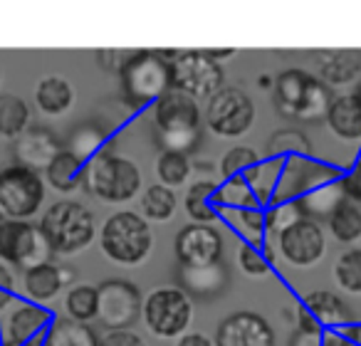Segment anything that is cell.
<instances>
[{
  "mask_svg": "<svg viewBox=\"0 0 361 346\" xmlns=\"http://www.w3.org/2000/svg\"><path fill=\"white\" fill-rule=\"evenodd\" d=\"M3 221H6V218H3V216H0V223H3Z\"/></svg>",
  "mask_w": 361,
  "mask_h": 346,
  "instance_id": "53",
  "label": "cell"
},
{
  "mask_svg": "<svg viewBox=\"0 0 361 346\" xmlns=\"http://www.w3.org/2000/svg\"><path fill=\"white\" fill-rule=\"evenodd\" d=\"M257 163H260V156H257L255 149H250V146H245V144L233 146V149H228L226 156L221 159L223 181H231V178H245Z\"/></svg>",
  "mask_w": 361,
  "mask_h": 346,
  "instance_id": "37",
  "label": "cell"
},
{
  "mask_svg": "<svg viewBox=\"0 0 361 346\" xmlns=\"http://www.w3.org/2000/svg\"><path fill=\"white\" fill-rule=\"evenodd\" d=\"M97 346H149V344L134 329H119V331H106Z\"/></svg>",
  "mask_w": 361,
  "mask_h": 346,
  "instance_id": "41",
  "label": "cell"
},
{
  "mask_svg": "<svg viewBox=\"0 0 361 346\" xmlns=\"http://www.w3.org/2000/svg\"><path fill=\"white\" fill-rule=\"evenodd\" d=\"M334 282L346 295L361 297V247H351L336 257Z\"/></svg>",
  "mask_w": 361,
  "mask_h": 346,
  "instance_id": "35",
  "label": "cell"
},
{
  "mask_svg": "<svg viewBox=\"0 0 361 346\" xmlns=\"http://www.w3.org/2000/svg\"><path fill=\"white\" fill-rule=\"evenodd\" d=\"M171 89L191 99H211L216 92L223 89L226 72L223 65L213 62L206 50H186L171 52Z\"/></svg>",
  "mask_w": 361,
  "mask_h": 346,
  "instance_id": "8",
  "label": "cell"
},
{
  "mask_svg": "<svg viewBox=\"0 0 361 346\" xmlns=\"http://www.w3.org/2000/svg\"><path fill=\"white\" fill-rule=\"evenodd\" d=\"M23 346H45V336H37V339L27 341V344H23Z\"/></svg>",
  "mask_w": 361,
  "mask_h": 346,
  "instance_id": "50",
  "label": "cell"
},
{
  "mask_svg": "<svg viewBox=\"0 0 361 346\" xmlns=\"http://www.w3.org/2000/svg\"><path fill=\"white\" fill-rule=\"evenodd\" d=\"M322 341H324V334L317 336V334H305V331L295 329V334H292V339H290V346H322Z\"/></svg>",
  "mask_w": 361,
  "mask_h": 346,
  "instance_id": "45",
  "label": "cell"
},
{
  "mask_svg": "<svg viewBox=\"0 0 361 346\" xmlns=\"http://www.w3.org/2000/svg\"><path fill=\"white\" fill-rule=\"evenodd\" d=\"M154 126L164 151L191 154L203 141V116L196 99L169 89L154 104Z\"/></svg>",
  "mask_w": 361,
  "mask_h": 346,
  "instance_id": "2",
  "label": "cell"
},
{
  "mask_svg": "<svg viewBox=\"0 0 361 346\" xmlns=\"http://www.w3.org/2000/svg\"><path fill=\"white\" fill-rule=\"evenodd\" d=\"M45 181L40 173L13 163L0 168V216L8 221H30L45 201Z\"/></svg>",
  "mask_w": 361,
  "mask_h": 346,
  "instance_id": "9",
  "label": "cell"
},
{
  "mask_svg": "<svg viewBox=\"0 0 361 346\" xmlns=\"http://www.w3.org/2000/svg\"><path fill=\"white\" fill-rule=\"evenodd\" d=\"M171 52L134 50L119 70L121 97L131 109L156 104L171 89Z\"/></svg>",
  "mask_w": 361,
  "mask_h": 346,
  "instance_id": "3",
  "label": "cell"
},
{
  "mask_svg": "<svg viewBox=\"0 0 361 346\" xmlns=\"http://www.w3.org/2000/svg\"><path fill=\"white\" fill-rule=\"evenodd\" d=\"M302 309L314 316L322 324V329H329V331H339V329H344L346 324L354 321V314H351L349 304L331 290L307 292L305 302H302Z\"/></svg>",
  "mask_w": 361,
  "mask_h": 346,
  "instance_id": "20",
  "label": "cell"
},
{
  "mask_svg": "<svg viewBox=\"0 0 361 346\" xmlns=\"http://www.w3.org/2000/svg\"><path fill=\"white\" fill-rule=\"evenodd\" d=\"M176 260L180 267L198 270V267H211L223 262L226 242L216 225H201V223H188L176 233L173 240Z\"/></svg>",
  "mask_w": 361,
  "mask_h": 346,
  "instance_id": "13",
  "label": "cell"
},
{
  "mask_svg": "<svg viewBox=\"0 0 361 346\" xmlns=\"http://www.w3.org/2000/svg\"><path fill=\"white\" fill-rule=\"evenodd\" d=\"M235 257H238L240 272L252 277V280H260V277H265L267 272L272 270V262L267 260L265 250H262V242L260 245H255V242H240Z\"/></svg>",
  "mask_w": 361,
  "mask_h": 346,
  "instance_id": "38",
  "label": "cell"
},
{
  "mask_svg": "<svg viewBox=\"0 0 361 346\" xmlns=\"http://www.w3.org/2000/svg\"><path fill=\"white\" fill-rule=\"evenodd\" d=\"M52 324V314L40 304L16 299L11 309L0 314V344L23 346L27 341L45 336Z\"/></svg>",
  "mask_w": 361,
  "mask_h": 346,
  "instance_id": "15",
  "label": "cell"
},
{
  "mask_svg": "<svg viewBox=\"0 0 361 346\" xmlns=\"http://www.w3.org/2000/svg\"><path fill=\"white\" fill-rule=\"evenodd\" d=\"M60 151V139L50 129H45V126H30L25 134H20L13 141V159H16V163L23 166V168L35 171V173L45 171Z\"/></svg>",
  "mask_w": 361,
  "mask_h": 346,
  "instance_id": "17",
  "label": "cell"
},
{
  "mask_svg": "<svg viewBox=\"0 0 361 346\" xmlns=\"http://www.w3.org/2000/svg\"><path fill=\"white\" fill-rule=\"evenodd\" d=\"M141 183L144 176L134 161L114 151H102L87 161L82 188L109 206H124L141 196Z\"/></svg>",
  "mask_w": 361,
  "mask_h": 346,
  "instance_id": "5",
  "label": "cell"
},
{
  "mask_svg": "<svg viewBox=\"0 0 361 346\" xmlns=\"http://www.w3.org/2000/svg\"><path fill=\"white\" fill-rule=\"evenodd\" d=\"M183 208H186L188 218L201 225H213L216 221H221L226 213L221 201V183L211 181V178L193 181L183 196Z\"/></svg>",
  "mask_w": 361,
  "mask_h": 346,
  "instance_id": "19",
  "label": "cell"
},
{
  "mask_svg": "<svg viewBox=\"0 0 361 346\" xmlns=\"http://www.w3.org/2000/svg\"><path fill=\"white\" fill-rule=\"evenodd\" d=\"M156 176L159 183L166 188H180L186 186L193 176V163L186 154H178V151H161L159 159H156Z\"/></svg>",
  "mask_w": 361,
  "mask_h": 346,
  "instance_id": "30",
  "label": "cell"
},
{
  "mask_svg": "<svg viewBox=\"0 0 361 346\" xmlns=\"http://www.w3.org/2000/svg\"><path fill=\"white\" fill-rule=\"evenodd\" d=\"M203 124L221 139H240L255 124V101L240 87H223L208 99Z\"/></svg>",
  "mask_w": 361,
  "mask_h": 346,
  "instance_id": "10",
  "label": "cell"
},
{
  "mask_svg": "<svg viewBox=\"0 0 361 346\" xmlns=\"http://www.w3.org/2000/svg\"><path fill=\"white\" fill-rule=\"evenodd\" d=\"M312 141L297 126H282L267 136L265 159L270 161H292V159H312Z\"/></svg>",
  "mask_w": 361,
  "mask_h": 346,
  "instance_id": "24",
  "label": "cell"
},
{
  "mask_svg": "<svg viewBox=\"0 0 361 346\" xmlns=\"http://www.w3.org/2000/svg\"><path fill=\"white\" fill-rule=\"evenodd\" d=\"M354 94H356V97H359V99H361V85H359V89H356Z\"/></svg>",
  "mask_w": 361,
  "mask_h": 346,
  "instance_id": "51",
  "label": "cell"
},
{
  "mask_svg": "<svg viewBox=\"0 0 361 346\" xmlns=\"http://www.w3.org/2000/svg\"><path fill=\"white\" fill-rule=\"evenodd\" d=\"M102 252L106 260L121 267H139L154 250L151 223L141 213L121 208L111 213L102 225Z\"/></svg>",
  "mask_w": 361,
  "mask_h": 346,
  "instance_id": "6",
  "label": "cell"
},
{
  "mask_svg": "<svg viewBox=\"0 0 361 346\" xmlns=\"http://www.w3.org/2000/svg\"><path fill=\"white\" fill-rule=\"evenodd\" d=\"M30 106L23 97L13 94V92L0 94V136L16 141L18 136L30 129Z\"/></svg>",
  "mask_w": 361,
  "mask_h": 346,
  "instance_id": "28",
  "label": "cell"
},
{
  "mask_svg": "<svg viewBox=\"0 0 361 346\" xmlns=\"http://www.w3.org/2000/svg\"><path fill=\"white\" fill-rule=\"evenodd\" d=\"M228 223L240 233L243 242H255L260 245L267 237L265 230V211L262 208H243V211H226L223 213Z\"/></svg>",
  "mask_w": 361,
  "mask_h": 346,
  "instance_id": "33",
  "label": "cell"
},
{
  "mask_svg": "<svg viewBox=\"0 0 361 346\" xmlns=\"http://www.w3.org/2000/svg\"><path fill=\"white\" fill-rule=\"evenodd\" d=\"M329 131L341 141H361V99L356 94H336L324 114Z\"/></svg>",
  "mask_w": 361,
  "mask_h": 346,
  "instance_id": "22",
  "label": "cell"
},
{
  "mask_svg": "<svg viewBox=\"0 0 361 346\" xmlns=\"http://www.w3.org/2000/svg\"><path fill=\"white\" fill-rule=\"evenodd\" d=\"M141 216L149 223H169L178 211V196L173 188H166L161 183L144 188L141 193Z\"/></svg>",
  "mask_w": 361,
  "mask_h": 346,
  "instance_id": "29",
  "label": "cell"
},
{
  "mask_svg": "<svg viewBox=\"0 0 361 346\" xmlns=\"http://www.w3.org/2000/svg\"><path fill=\"white\" fill-rule=\"evenodd\" d=\"M126 57H129V52H121V50H97L94 52L97 65H99L104 72H114V75H119Z\"/></svg>",
  "mask_w": 361,
  "mask_h": 346,
  "instance_id": "42",
  "label": "cell"
},
{
  "mask_svg": "<svg viewBox=\"0 0 361 346\" xmlns=\"http://www.w3.org/2000/svg\"><path fill=\"white\" fill-rule=\"evenodd\" d=\"M104 146H106V131L97 124H85V126H80V129H75V134L70 136V144H67L65 149L72 151L77 159H82L87 163V161L94 159L97 154L106 151Z\"/></svg>",
  "mask_w": 361,
  "mask_h": 346,
  "instance_id": "36",
  "label": "cell"
},
{
  "mask_svg": "<svg viewBox=\"0 0 361 346\" xmlns=\"http://www.w3.org/2000/svg\"><path fill=\"white\" fill-rule=\"evenodd\" d=\"M37 225H40L52 255H80L97 237L94 213L85 203L70 201V198L52 203L42 213V221Z\"/></svg>",
  "mask_w": 361,
  "mask_h": 346,
  "instance_id": "4",
  "label": "cell"
},
{
  "mask_svg": "<svg viewBox=\"0 0 361 346\" xmlns=\"http://www.w3.org/2000/svg\"><path fill=\"white\" fill-rule=\"evenodd\" d=\"M50 245L40 225L30 221H3L0 223V260L13 270H30L42 262H50Z\"/></svg>",
  "mask_w": 361,
  "mask_h": 346,
  "instance_id": "11",
  "label": "cell"
},
{
  "mask_svg": "<svg viewBox=\"0 0 361 346\" xmlns=\"http://www.w3.org/2000/svg\"><path fill=\"white\" fill-rule=\"evenodd\" d=\"M0 80H3V65H0Z\"/></svg>",
  "mask_w": 361,
  "mask_h": 346,
  "instance_id": "52",
  "label": "cell"
},
{
  "mask_svg": "<svg viewBox=\"0 0 361 346\" xmlns=\"http://www.w3.org/2000/svg\"><path fill=\"white\" fill-rule=\"evenodd\" d=\"M85 161L77 159L72 151L62 146L60 154L52 159V163L45 168V181L57 193H75L85 183Z\"/></svg>",
  "mask_w": 361,
  "mask_h": 346,
  "instance_id": "25",
  "label": "cell"
},
{
  "mask_svg": "<svg viewBox=\"0 0 361 346\" xmlns=\"http://www.w3.org/2000/svg\"><path fill=\"white\" fill-rule=\"evenodd\" d=\"M141 319L159 339H180L193 321V299L180 287H156L144 297Z\"/></svg>",
  "mask_w": 361,
  "mask_h": 346,
  "instance_id": "7",
  "label": "cell"
},
{
  "mask_svg": "<svg viewBox=\"0 0 361 346\" xmlns=\"http://www.w3.org/2000/svg\"><path fill=\"white\" fill-rule=\"evenodd\" d=\"M329 233L334 240L351 245L361 237V206L354 201H341L339 208L329 216Z\"/></svg>",
  "mask_w": 361,
  "mask_h": 346,
  "instance_id": "31",
  "label": "cell"
},
{
  "mask_svg": "<svg viewBox=\"0 0 361 346\" xmlns=\"http://www.w3.org/2000/svg\"><path fill=\"white\" fill-rule=\"evenodd\" d=\"M97 292H99L97 319L102 321V326H106L109 331H119L134 329L136 321H141L144 297H141V290L134 282L109 277L102 285H97Z\"/></svg>",
  "mask_w": 361,
  "mask_h": 346,
  "instance_id": "12",
  "label": "cell"
},
{
  "mask_svg": "<svg viewBox=\"0 0 361 346\" xmlns=\"http://www.w3.org/2000/svg\"><path fill=\"white\" fill-rule=\"evenodd\" d=\"M65 311L70 319L90 324L92 319H97L99 311V292L94 285H75L65 297Z\"/></svg>",
  "mask_w": 361,
  "mask_h": 346,
  "instance_id": "32",
  "label": "cell"
},
{
  "mask_svg": "<svg viewBox=\"0 0 361 346\" xmlns=\"http://www.w3.org/2000/svg\"><path fill=\"white\" fill-rule=\"evenodd\" d=\"M221 201L226 211H243V208H260L255 201L250 183L245 178H231L221 183Z\"/></svg>",
  "mask_w": 361,
  "mask_h": 346,
  "instance_id": "39",
  "label": "cell"
},
{
  "mask_svg": "<svg viewBox=\"0 0 361 346\" xmlns=\"http://www.w3.org/2000/svg\"><path fill=\"white\" fill-rule=\"evenodd\" d=\"M331 99H334V94L329 87L307 70L292 67V70H285L275 77L272 101H275L277 114L287 121L312 124V121L324 119Z\"/></svg>",
  "mask_w": 361,
  "mask_h": 346,
  "instance_id": "1",
  "label": "cell"
},
{
  "mask_svg": "<svg viewBox=\"0 0 361 346\" xmlns=\"http://www.w3.org/2000/svg\"><path fill=\"white\" fill-rule=\"evenodd\" d=\"M277 250H280L282 260L287 265L310 270V267L319 265L322 257H324L326 233L319 223L302 218V221H297L295 225H290L277 237Z\"/></svg>",
  "mask_w": 361,
  "mask_h": 346,
  "instance_id": "14",
  "label": "cell"
},
{
  "mask_svg": "<svg viewBox=\"0 0 361 346\" xmlns=\"http://www.w3.org/2000/svg\"><path fill=\"white\" fill-rule=\"evenodd\" d=\"M67 285L65 270L55 262H42L23 272V292L32 304H47L62 292Z\"/></svg>",
  "mask_w": 361,
  "mask_h": 346,
  "instance_id": "21",
  "label": "cell"
},
{
  "mask_svg": "<svg viewBox=\"0 0 361 346\" xmlns=\"http://www.w3.org/2000/svg\"><path fill=\"white\" fill-rule=\"evenodd\" d=\"M176 346H216V341L208 339L201 331H188V334H183L180 339H176Z\"/></svg>",
  "mask_w": 361,
  "mask_h": 346,
  "instance_id": "44",
  "label": "cell"
},
{
  "mask_svg": "<svg viewBox=\"0 0 361 346\" xmlns=\"http://www.w3.org/2000/svg\"><path fill=\"white\" fill-rule=\"evenodd\" d=\"M314 65L319 80L326 87H349L361 77L359 50H319L314 52Z\"/></svg>",
  "mask_w": 361,
  "mask_h": 346,
  "instance_id": "18",
  "label": "cell"
},
{
  "mask_svg": "<svg viewBox=\"0 0 361 346\" xmlns=\"http://www.w3.org/2000/svg\"><path fill=\"white\" fill-rule=\"evenodd\" d=\"M341 336H346L349 341H354L356 346H361V321H351V324H346L344 329H339Z\"/></svg>",
  "mask_w": 361,
  "mask_h": 346,
  "instance_id": "47",
  "label": "cell"
},
{
  "mask_svg": "<svg viewBox=\"0 0 361 346\" xmlns=\"http://www.w3.org/2000/svg\"><path fill=\"white\" fill-rule=\"evenodd\" d=\"M99 336L90 324H82L70 316L52 319L50 329L45 334V346H97Z\"/></svg>",
  "mask_w": 361,
  "mask_h": 346,
  "instance_id": "27",
  "label": "cell"
},
{
  "mask_svg": "<svg viewBox=\"0 0 361 346\" xmlns=\"http://www.w3.org/2000/svg\"><path fill=\"white\" fill-rule=\"evenodd\" d=\"M257 87H262V89H272V87H275V82H272L270 75H262L260 80H257Z\"/></svg>",
  "mask_w": 361,
  "mask_h": 346,
  "instance_id": "49",
  "label": "cell"
},
{
  "mask_svg": "<svg viewBox=\"0 0 361 346\" xmlns=\"http://www.w3.org/2000/svg\"><path fill=\"white\" fill-rule=\"evenodd\" d=\"M228 270L223 262L211 267H198V270H188V267H180V290L186 292L188 297H196V299L211 302L218 295L228 290Z\"/></svg>",
  "mask_w": 361,
  "mask_h": 346,
  "instance_id": "23",
  "label": "cell"
},
{
  "mask_svg": "<svg viewBox=\"0 0 361 346\" xmlns=\"http://www.w3.org/2000/svg\"><path fill=\"white\" fill-rule=\"evenodd\" d=\"M35 104L45 116H65L75 104V89L65 77H45L35 87Z\"/></svg>",
  "mask_w": 361,
  "mask_h": 346,
  "instance_id": "26",
  "label": "cell"
},
{
  "mask_svg": "<svg viewBox=\"0 0 361 346\" xmlns=\"http://www.w3.org/2000/svg\"><path fill=\"white\" fill-rule=\"evenodd\" d=\"M16 287V270L0 260V292H13Z\"/></svg>",
  "mask_w": 361,
  "mask_h": 346,
  "instance_id": "46",
  "label": "cell"
},
{
  "mask_svg": "<svg viewBox=\"0 0 361 346\" xmlns=\"http://www.w3.org/2000/svg\"><path fill=\"white\" fill-rule=\"evenodd\" d=\"M213 341L216 346H275V329L262 314L240 309L218 324Z\"/></svg>",
  "mask_w": 361,
  "mask_h": 346,
  "instance_id": "16",
  "label": "cell"
},
{
  "mask_svg": "<svg viewBox=\"0 0 361 346\" xmlns=\"http://www.w3.org/2000/svg\"><path fill=\"white\" fill-rule=\"evenodd\" d=\"M206 55L211 57L213 62H218V65H223V62H226V60H231V57H235V50H231V47H228V50H206Z\"/></svg>",
  "mask_w": 361,
  "mask_h": 346,
  "instance_id": "48",
  "label": "cell"
},
{
  "mask_svg": "<svg viewBox=\"0 0 361 346\" xmlns=\"http://www.w3.org/2000/svg\"><path fill=\"white\" fill-rule=\"evenodd\" d=\"M280 171H282V161L262 159L260 163L245 176V181L250 183L252 193H255L257 206H270L272 193H275V186H277V178H280Z\"/></svg>",
  "mask_w": 361,
  "mask_h": 346,
  "instance_id": "34",
  "label": "cell"
},
{
  "mask_svg": "<svg viewBox=\"0 0 361 346\" xmlns=\"http://www.w3.org/2000/svg\"><path fill=\"white\" fill-rule=\"evenodd\" d=\"M297 221H302V211L297 208V203H280V206H270L265 211V230L267 237H280L290 225H295Z\"/></svg>",
  "mask_w": 361,
  "mask_h": 346,
  "instance_id": "40",
  "label": "cell"
},
{
  "mask_svg": "<svg viewBox=\"0 0 361 346\" xmlns=\"http://www.w3.org/2000/svg\"><path fill=\"white\" fill-rule=\"evenodd\" d=\"M344 193L349 201L361 203V159H359V163L344 176Z\"/></svg>",
  "mask_w": 361,
  "mask_h": 346,
  "instance_id": "43",
  "label": "cell"
}]
</instances>
